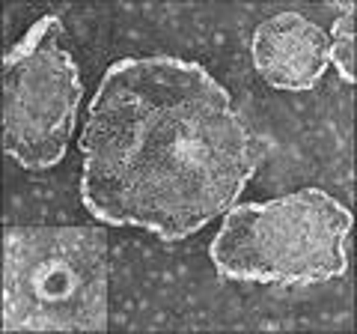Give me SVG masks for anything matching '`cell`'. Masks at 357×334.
<instances>
[{"instance_id":"obj_1","label":"cell","mask_w":357,"mask_h":334,"mask_svg":"<svg viewBox=\"0 0 357 334\" xmlns=\"http://www.w3.org/2000/svg\"><path fill=\"white\" fill-rule=\"evenodd\" d=\"M81 152L86 212L164 242L194 236L238 203L265 155L227 87L178 57L110 66L89 102Z\"/></svg>"},{"instance_id":"obj_2","label":"cell","mask_w":357,"mask_h":334,"mask_svg":"<svg viewBox=\"0 0 357 334\" xmlns=\"http://www.w3.org/2000/svg\"><path fill=\"white\" fill-rule=\"evenodd\" d=\"M351 224V209L321 188H304L268 203H232L211 242V263L229 281L325 284L349 269L345 236Z\"/></svg>"},{"instance_id":"obj_3","label":"cell","mask_w":357,"mask_h":334,"mask_svg":"<svg viewBox=\"0 0 357 334\" xmlns=\"http://www.w3.org/2000/svg\"><path fill=\"white\" fill-rule=\"evenodd\" d=\"M107 236L96 227H6L3 331H105Z\"/></svg>"},{"instance_id":"obj_4","label":"cell","mask_w":357,"mask_h":334,"mask_svg":"<svg viewBox=\"0 0 357 334\" xmlns=\"http://www.w3.org/2000/svg\"><path fill=\"white\" fill-rule=\"evenodd\" d=\"M84 84L57 15H45L3 57V152L27 170H51L72 140Z\"/></svg>"},{"instance_id":"obj_5","label":"cell","mask_w":357,"mask_h":334,"mask_svg":"<svg viewBox=\"0 0 357 334\" xmlns=\"http://www.w3.org/2000/svg\"><path fill=\"white\" fill-rule=\"evenodd\" d=\"M250 57L265 84L277 90H312L331 66V39L301 13H277L253 30Z\"/></svg>"},{"instance_id":"obj_6","label":"cell","mask_w":357,"mask_h":334,"mask_svg":"<svg viewBox=\"0 0 357 334\" xmlns=\"http://www.w3.org/2000/svg\"><path fill=\"white\" fill-rule=\"evenodd\" d=\"M354 24H357V6L349 3L345 13L333 21V30L328 33L331 39V63L337 66V72L342 75L345 84L357 81V36H354Z\"/></svg>"}]
</instances>
